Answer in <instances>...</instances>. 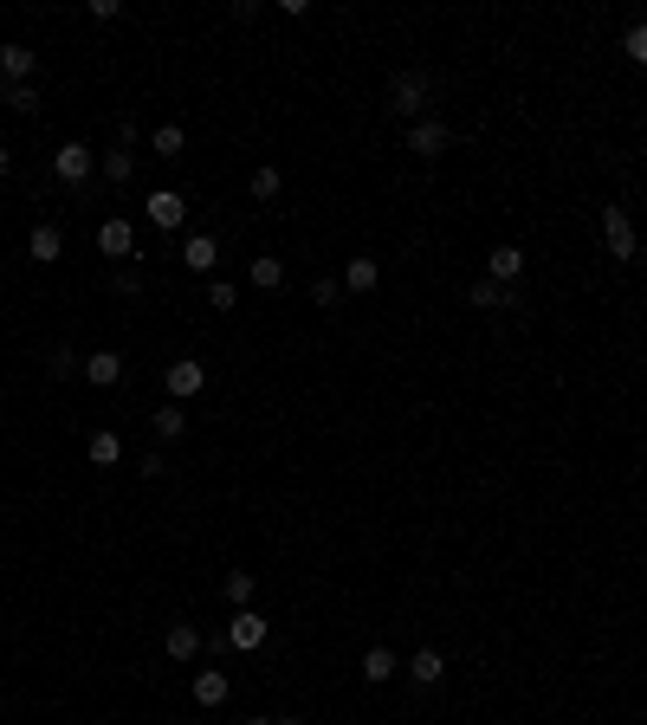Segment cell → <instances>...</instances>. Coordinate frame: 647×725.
Here are the masks:
<instances>
[{"instance_id":"cell-15","label":"cell","mask_w":647,"mask_h":725,"mask_svg":"<svg viewBox=\"0 0 647 725\" xmlns=\"http://www.w3.org/2000/svg\"><path fill=\"white\" fill-rule=\"evenodd\" d=\"M162 648H169V661H175V667H188V661L201 654V628H195V622H169Z\"/></svg>"},{"instance_id":"cell-29","label":"cell","mask_w":647,"mask_h":725,"mask_svg":"<svg viewBox=\"0 0 647 725\" xmlns=\"http://www.w3.org/2000/svg\"><path fill=\"white\" fill-rule=\"evenodd\" d=\"M110 292H117V298H143V272H136V266H117V272H110Z\"/></svg>"},{"instance_id":"cell-10","label":"cell","mask_w":647,"mask_h":725,"mask_svg":"<svg viewBox=\"0 0 647 725\" xmlns=\"http://www.w3.org/2000/svg\"><path fill=\"white\" fill-rule=\"evenodd\" d=\"M188 693H195V706H208V713H214V706H227V700H233V680L220 674V667H201V674L188 680Z\"/></svg>"},{"instance_id":"cell-8","label":"cell","mask_w":647,"mask_h":725,"mask_svg":"<svg viewBox=\"0 0 647 725\" xmlns=\"http://www.w3.org/2000/svg\"><path fill=\"white\" fill-rule=\"evenodd\" d=\"M525 266H531V253H525V246H512V240L486 253V279H499V285H518V279H525Z\"/></svg>"},{"instance_id":"cell-20","label":"cell","mask_w":647,"mask_h":725,"mask_svg":"<svg viewBox=\"0 0 647 725\" xmlns=\"http://www.w3.org/2000/svg\"><path fill=\"white\" fill-rule=\"evenodd\" d=\"M149 428H156V441H182V434H188V415H182V402H162L156 415H149Z\"/></svg>"},{"instance_id":"cell-25","label":"cell","mask_w":647,"mask_h":725,"mask_svg":"<svg viewBox=\"0 0 647 725\" xmlns=\"http://www.w3.org/2000/svg\"><path fill=\"white\" fill-rule=\"evenodd\" d=\"M46 376H52V382H72V376H85V357H78L72 344H59V350L46 357Z\"/></svg>"},{"instance_id":"cell-30","label":"cell","mask_w":647,"mask_h":725,"mask_svg":"<svg viewBox=\"0 0 647 725\" xmlns=\"http://www.w3.org/2000/svg\"><path fill=\"white\" fill-rule=\"evenodd\" d=\"M622 52H628V59H635L641 72H647V20H635V26L622 33Z\"/></svg>"},{"instance_id":"cell-27","label":"cell","mask_w":647,"mask_h":725,"mask_svg":"<svg viewBox=\"0 0 647 725\" xmlns=\"http://www.w3.org/2000/svg\"><path fill=\"white\" fill-rule=\"evenodd\" d=\"M343 292H376V259H350L343 266Z\"/></svg>"},{"instance_id":"cell-6","label":"cell","mask_w":647,"mask_h":725,"mask_svg":"<svg viewBox=\"0 0 647 725\" xmlns=\"http://www.w3.org/2000/svg\"><path fill=\"white\" fill-rule=\"evenodd\" d=\"M162 389H169V402H195V395L208 389V363H195V357H175L169 369H162Z\"/></svg>"},{"instance_id":"cell-14","label":"cell","mask_w":647,"mask_h":725,"mask_svg":"<svg viewBox=\"0 0 647 725\" xmlns=\"http://www.w3.org/2000/svg\"><path fill=\"white\" fill-rule=\"evenodd\" d=\"M356 674H363L369 687H389V680L402 674V661H395V648H382V641H376V648H363V667H356Z\"/></svg>"},{"instance_id":"cell-31","label":"cell","mask_w":647,"mask_h":725,"mask_svg":"<svg viewBox=\"0 0 647 725\" xmlns=\"http://www.w3.org/2000/svg\"><path fill=\"white\" fill-rule=\"evenodd\" d=\"M7 104H13L20 117H39V85H13V91H7Z\"/></svg>"},{"instance_id":"cell-35","label":"cell","mask_w":647,"mask_h":725,"mask_svg":"<svg viewBox=\"0 0 647 725\" xmlns=\"http://www.w3.org/2000/svg\"><path fill=\"white\" fill-rule=\"evenodd\" d=\"M91 20H123V0H91Z\"/></svg>"},{"instance_id":"cell-32","label":"cell","mask_w":647,"mask_h":725,"mask_svg":"<svg viewBox=\"0 0 647 725\" xmlns=\"http://www.w3.org/2000/svg\"><path fill=\"white\" fill-rule=\"evenodd\" d=\"M311 305H343V279H318V285H311Z\"/></svg>"},{"instance_id":"cell-40","label":"cell","mask_w":647,"mask_h":725,"mask_svg":"<svg viewBox=\"0 0 647 725\" xmlns=\"http://www.w3.org/2000/svg\"><path fill=\"white\" fill-rule=\"evenodd\" d=\"M7 91H13V85H7V78H0V98H7Z\"/></svg>"},{"instance_id":"cell-23","label":"cell","mask_w":647,"mask_h":725,"mask_svg":"<svg viewBox=\"0 0 647 725\" xmlns=\"http://www.w3.org/2000/svg\"><path fill=\"white\" fill-rule=\"evenodd\" d=\"M246 285H259V292H279L285 285V259H253V266H246Z\"/></svg>"},{"instance_id":"cell-39","label":"cell","mask_w":647,"mask_h":725,"mask_svg":"<svg viewBox=\"0 0 647 725\" xmlns=\"http://www.w3.org/2000/svg\"><path fill=\"white\" fill-rule=\"evenodd\" d=\"M272 725H305V719H272Z\"/></svg>"},{"instance_id":"cell-9","label":"cell","mask_w":647,"mask_h":725,"mask_svg":"<svg viewBox=\"0 0 647 725\" xmlns=\"http://www.w3.org/2000/svg\"><path fill=\"white\" fill-rule=\"evenodd\" d=\"M227 641H233L240 654L266 648V615H259V609H233V622H227Z\"/></svg>"},{"instance_id":"cell-16","label":"cell","mask_w":647,"mask_h":725,"mask_svg":"<svg viewBox=\"0 0 647 725\" xmlns=\"http://www.w3.org/2000/svg\"><path fill=\"white\" fill-rule=\"evenodd\" d=\"M402 674H408V680H415V687H421V693H428V687H440V680H447V654H440V648H421V654H415V661H408V667H402Z\"/></svg>"},{"instance_id":"cell-37","label":"cell","mask_w":647,"mask_h":725,"mask_svg":"<svg viewBox=\"0 0 647 725\" xmlns=\"http://www.w3.org/2000/svg\"><path fill=\"white\" fill-rule=\"evenodd\" d=\"M240 725H272V719H266V713H253V719H240Z\"/></svg>"},{"instance_id":"cell-36","label":"cell","mask_w":647,"mask_h":725,"mask_svg":"<svg viewBox=\"0 0 647 725\" xmlns=\"http://www.w3.org/2000/svg\"><path fill=\"white\" fill-rule=\"evenodd\" d=\"M7 175H13V149L0 143V182H7Z\"/></svg>"},{"instance_id":"cell-26","label":"cell","mask_w":647,"mask_h":725,"mask_svg":"<svg viewBox=\"0 0 647 725\" xmlns=\"http://www.w3.org/2000/svg\"><path fill=\"white\" fill-rule=\"evenodd\" d=\"M149 149H156V156H182L188 130H182V123H162V130H149Z\"/></svg>"},{"instance_id":"cell-24","label":"cell","mask_w":647,"mask_h":725,"mask_svg":"<svg viewBox=\"0 0 647 725\" xmlns=\"http://www.w3.org/2000/svg\"><path fill=\"white\" fill-rule=\"evenodd\" d=\"M98 175H104L110 188H123L136 175V156H130V149H110V156H98Z\"/></svg>"},{"instance_id":"cell-3","label":"cell","mask_w":647,"mask_h":725,"mask_svg":"<svg viewBox=\"0 0 647 725\" xmlns=\"http://www.w3.org/2000/svg\"><path fill=\"white\" fill-rule=\"evenodd\" d=\"M52 175H59L65 188H85L91 175H98V149L91 143H59L52 149Z\"/></svg>"},{"instance_id":"cell-38","label":"cell","mask_w":647,"mask_h":725,"mask_svg":"<svg viewBox=\"0 0 647 725\" xmlns=\"http://www.w3.org/2000/svg\"><path fill=\"white\" fill-rule=\"evenodd\" d=\"M635 266H641V272H647V246H641V253H635Z\"/></svg>"},{"instance_id":"cell-7","label":"cell","mask_w":647,"mask_h":725,"mask_svg":"<svg viewBox=\"0 0 647 725\" xmlns=\"http://www.w3.org/2000/svg\"><path fill=\"white\" fill-rule=\"evenodd\" d=\"M98 253L104 259H136V221H123V214L98 221Z\"/></svg>"},{"instance_id":"cell-18","label":"cell","mask_w":647,"mask_h":725,"mask_svg":"<svg viewBox=\"0 0 647 725\" xmlns=\"http://www.w3.org/2000/svg\"><path fill=\"white\" fill-rule=\"evenodd\" d=\"M85 382H91V389H117V382H123V357H117V350H91V357H85Z\"/></svg>"},{"instance_id":"cell-33","label":"cell","mask_w":647,"mask_h":725,"mask_svg":"<svg viewBox=\"0 0 647 725\" xmlns=\"http://www.w3.org/2000/svg\"><path fill=\"white\" fill-rule=\"evenodd\" d=\"M136 473H143V480H162V473H169V460H162V447H149V454L136 460Z\"/></svg>"},{"instance_id":"cell-4","label":"cell","mask_w":647,"mask_h":725,"mask_svg":"<svg viewBox=\"0 0 647 725\" xmlns=\"http://www.w3.org/2000/svg\"><path fill=\"white\" fill-rule=\"evenodd\" d=\"M143 221L162 227V234L188 227V195H182V188H149V195H143Z\"/></svg>"},{"instance_id":"cell-22","label":"cell","mask_w":647,"mask_h":725,"mask_svg":"<svg viewBox=\"0 0 647 725\" xmlns=\"http://www.w3.org/2000/svg\"><path fill=\"white\" fill-rule=\"evenodd\" d=\"M279 188H285L279 162H259V169H253V182H246V195H253V201H279Z\"/></svg>"},{"instance_id":"cell-21","label":"cell","mask_w":647,"mask_h":725,"mask_svg":"<svg viewBox=\"0 0 647 725\" xmlns=\"http://www.w3.org/2000/svg\"><path fill=\"white\" fill-rule=\"evenodd\" d=\"M253 590H259L253 570H227V583H220V596H227L233 609H253Z\"/></svg>"},{"instance_id":"cell-34","label":"cell","mask_w":647,"mask_h":725,"mask_svg":"<svg viewBox=\"0 0 647 725\" xmlns=\"http://www.w3.org/2000/svg\"><path fill=\"white\" fill-rule=\"evenodd\" d=\"M136 143H143V123L123 117V123H117V149H136Z\"/></svg>"},{"instance_id":"cell-13","label":"cell","mask_w":647,"mask_h":725,"mask_svg":"<svg viewBox=\"0 0 647 725\" xmlns=\"http://www.w3.org/2000/svg\"><path fill=\"white\" fill-rule=\"evenodd\" d=\"M473 311H518V285H499V279H473Z\"/></svg>"},{"instance_id":"cell-19","label":"cell","mask_w":647,"mask_h":725,"mask_svg":"<svg viewBox=\"0 0 647 725\" xmlns=\"http://www.w3.org/2000/svg\"><path fill=\"white\" fill-rule=\"evenodd\" d=\"M85 460H91V467H117V460H123V434L117 428H98L85 441Z\"/></svg>"},{"instance_id":"cell-1","label":"cell","mask_w":647,"mask_h":725,"mask_svg":"<svg viewBox=\"0 0 647 725\" xmlns=\"http://www.w3.org/2000/svg\"><path fill=\"white\" fill-rule=\"evenodd\" d=\"M428 98H434V78L428 72H395V85H389V111L395 117L421 123V117H428Z\"/></svg>"},{"instance_id":"cell-2","label":"cell","mask_w":647,"mask_h":725,"mask_svg":"<svg viewBox=\"0 0 647 725\" xmlns=\"http://www.w3.org/2000/svg\"><path fill=\"white\" fill-rule=\"evenodd\" d=\"M602 246H609V259H622V266H635V214L622 208V201H609V208H602Z\"/></svg>"},{"instance_id":"cell-17","label":"cell","mask_w":647,"mask_h":725,"mask_svg":"<svg viewBox=\"0 0 647 725\" xmlns=\"http://www.w3.org/2000/svg\"><path fill=\"white\" fill-rule=\"evenodd\" d=\"M33 65H39L33 46H0V78L7 85H33Z\"/></svg>"},{"instance_id":"cell-28","label":"cell","mask_w":647,"mask_h":725,"mask_svg":"<svg viewBox=\"0 0 647 725\" xmlns=\"http://www.w3.org/2000/svg\"><path fill=\"white\" fill-rule=\"evenodd\" d=\"M208 305H214V311H233V305H240V285L214 272V279H208Z\"/></svg>"},{"instance_id":"cell-5","label":"cell","mask_w":647,"mask_h":725,"mask_svg":"<svg viewBox=\"0 0 647 725\" xmlns=\"http://www.w3.org/2000/svg\"><path fill=\"white\" fill-rule=\"evenodd\" d=\"M447 149H453V130H447V123H440L434 111L421 117V123H408V156H421V162H440Z\"/></svg>"},{"instance_id":"cell-11","label":"cell","mask_w":647,"mask_h":725,"mask_svg":"<svg viewBox=\"0 0 647 725\" xmlns=\"http://www.w3.org/2000/svg\"><path fill=\"white\" fill-rule=\"evenodd\" d=\"M182 266H188V272H201V279H214V272H220V240H214V234H188Z\"/></svg>"},{"instance_id":"cell-12","label":"cell","mask_w":647,"mask_h":725,"mask_svg":"<svg viewBox=\"0 0 647 725\" xmlns=\"http://www.w3.org/2000/svg\"><path fill=\"white\" fill-rule=\"evenodd\" d=\"M26 259H33V266H52V259H65V234L52 221H39L33 234H26Z\"/></svg>"}]
</instances>
